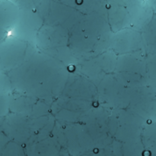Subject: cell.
Returning a JSON list of instances; mask_svg holds the SVG:
<instances>
[{"mask_svg": "<svg viewBox=\"0 0 156 156\" xmlns=\"http://www.w3.org/2000/svg\"><path fill=\"white\" fill-rule=\"evenodd\" d=\"M94 152H95V153H98V148L94 149Z\"/></svg>", "mask_w": 156, "mask_h": 156, "instance_id": "cell-1", "label": "cell"}, {"mask_svg": "<svg viewBox=\"0 0 156 156\" xmlns=\"http://www.w3.org/2000/svg\"><path fill=\"white\" fill-rule=\"evenodd\" d=\"M82 2H83V1H76V3H77L78 5H81V4H82Z\"/></svg>", "mask_w": 156, "mask_h": 156, "instance_id": "cell-2", "label": "cell"}]
</instances>
